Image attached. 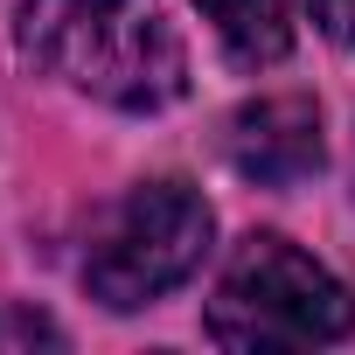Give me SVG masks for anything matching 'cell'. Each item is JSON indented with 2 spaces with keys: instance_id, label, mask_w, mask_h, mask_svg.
I'll use <instances>...</instances> for the list:
<instances>
[{
  "instance_id": "8992f818",
  "label": "cell",
  "mask_w": 355,
  "mask_h": 355,
  "mask_svg": "<svg viewBox=\"0 0 355 355\" xmlns=\"http://www.w3.org/2000/svg\"><path fill=\"white\" fill-rule=\"evenodd\" d=\"M63 334L42 313H0V348H56Z\"/></svg>"
},
{
  "instance_id": "5b68a950",
  "label": "cell",
  "mask_w": 355,
  "mask_h": 355,
  "mask_svg": "<svg viewBox=\"0 0 355 355\" xmlns=\"http://www.w3.org/2000/svg\"><path fill=\"white\" fill-rule=\"evenodd\" d=\"M209 15V28L223 35V49L244 63V70H265L293 49V8L286 0H196Z\"/></svg>"
},
{
  "instance_id": "7a4b0ae2",
  "label": "cell",
  "mask_w": 355,
  "mask_h": 355,
  "mask_svg": "<svg viewBox=\"0 0 355 355\" xmlns=\"http://www.w3.org/2000/svg\"><path fill=\"white\" fill-rule=\"evenodd\" d=\"M355 327V293L286 237H244L209 300V334L237 355L320 348Z\"/></svg>"
},
{
  "instance_id": "277c9868",
  "label": "cell",
  "mask_w": 355,
  "mask_h": 355,
  "mask_svg": "<svg viewBox=\"0 0 355 355\" xmlns=\"http://www.w3.org/2000/svg\"><path fill=\"white\" fill-rule=\"evenodd\" d=\"M230 167L258 189H293L320 167V112L313 98H251L230 119Z\"/></svg>"
},
{
  "instance_id": "6da1fadb",
  "label": "cell",
  "mask_w": 355,
  "mask_h": 355,
  "mask_svg": "<svg viewBox=\"0 0 355 355\" xmlns=\"http://www.w3.org/2000/svg\"><path fill=\"white\" fill-rule=\"evenodd\" d=\"M21 56L112 112H167L189 91V49L160 0H21Z\"/></svg>"
},
{
  "instance_id": "52a82bcc",
  "label": "cell",
  "mask_w": 355,
  "mask_h": 355,
  "mask_svg": "<svg viewBox=\"0 0 355 355\" xmlns=\"http://www.w3.org/2000/svg\"><path fill=\"white\" fill-rule=\"evenodd\" d=\"M313 21H320L341 49H355V0H313Z\"/></svg>"
},
{
  "instance_id": "3957f363",
  "label": "cell",
  "mask_w": 355,
  "mask_h": 355,
  "mask_svg": "<svg viewBox=\"0 0 355 355\" xmlns=\"http://www.w3.org/2000/svg\"><path fill=\"white\" fill-rule=\"evenodd\" d=\"M216 216L189 182H139L98 230L84 251V293L112 313L153 306L160 293L189 286L209 258Z\"/></svg>"
}]
</instances>
